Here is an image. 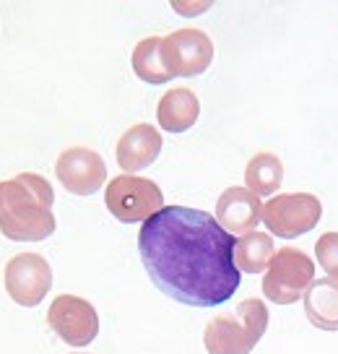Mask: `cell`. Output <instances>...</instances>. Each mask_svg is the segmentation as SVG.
Masks as SVG:
<instances>
[{"mask_svg": "<svg viewBox=\"0 0 338 354\" xmlns=\"http://www.w3.org/2000/svg\"><path fill=\"white\" fill-rule=\"evenodd\" d=\"M216 221L227 230V232L247 234L258 230L263 221V203L261 196H255L247 188H227L216 201Z\"/></svg>", "mask_w": 338, "mask_h": 354, "instance_id": "11", "label": "cell"}, {"mask_svg": "<svg viewBox=\"0 0 338 354\" xmlns=\"http://www.w3.org/2000/svg\"><path fill=\"white\" fill-rule=\"evenodd\" d=\"M55 190L42 175H21L0 183V232L13 243H42L55 232Z\"/></svg>", "mask_w": 338, "mask_h": 354, "instance_id": "2", "label": "cell"}, {"mask_svg": "<svg viewBox=\"0 0 338 354\" xmlns=\"http://www.w3.org/2000/svg\"><path fill=\"white\" fill-rule=\"evenodd\" d=\"M315 281V261L299 248H279L263 274V295L276 305H292L305 297Z\"/></svg>", "mask_w": 338, "mask_h": 354, "instance_id": "4", "label": "cell"}, {"mask_svg": "<svg viewBox=\"0 0 338 354\" xmlns=\"http://www.w3.org/2000/svg\"><path fill=\"white\" fill-rule=\"evenodd\" d=\"M268 328L263 299H242L237 313H224L206 323L203 346L208 354H250Z\"/></svg>", "mask_w": 338, "mask_h": 354, "instance_id": "3", "label": "cell"}, {"mask_svg": "<svg viewBox=\"0 0 338 354\" xmlns=\"http://www.w3.org/2000/svg\"><path fill=\"white\" fill-rule=\"evenodd\" d=\"M162 39L164 37H146L135 44L131 55L133 73L146 84H167L172 81V73L167 71L162 57Z\"/></svg>", "mask_w": 338, "mask_h": 354, "instance_id": "17", "label": "cell"}, {"mask_svg": "<svg viewBox=\"0 0 338 354\" xmlns=\"http://www.w3.org/2000/svg\"><path fill=\"white\" fill-rule=\"evenodd\" d=\"M47 323L68 346H88L99 333L97 308L76 295H57L47 308Z\"/></svg>", "mask_w": 338, "mask_h": 354, "instance_id": "8", "label": "cell"}, {"mask_svg": "<svg viewBox=\"0 0 338 354\" xmlns=\"http://www.w3.org/2000/svg\"><path fill=\"white\" fill-rule=\"evenodd\" d=\"M76 354H84V352H76Z\"/></svg>", "mask_w": 338, "mask_h": 354, "instance_id": "20", "label": "cell"}, {"mask_svg": "<svg viewBox=\"0 0 338 354\" xmlns=\"http://www.w3.org/2000/svg\"><path fill=\"white\" fill-rule=\"evenodd\" d=\"M317 263L323 266L328 277L338 279V232H326L315 243Z\"/></svg>", "mask_w": 338, "mask_h": 354, "instance_id": "18", "label": "cell"}, {"mask_svg": "<svg viewBox=\"0 0 338 354\" xmlns=\"http://www.w3.org/2000/svg\"><path fill=\"white\" fill-rule=\"evenodd\" d=\"M323 219V203L312 193H279L263 203V224L268 232L284 240H294L312 232Z\"/></svg>", "mask_w": 338, "mask_h": 354, "instance_id": "6", "label": "cell"}, {"mask_svg": "<svg viewBox=\"0 0 338 354\" xmlns=\"http://www.w3.org/2000/svg\"><path fill=\"white\" fill-rule=\"evenodd\" d=\"M284 183V162L271 151L255 154L245 167V188L255 196H273Z\"/></svg>", "mask_w": 338, "mask_h": 354, "instance_id": "16", "label": "cell"}, {"mask_svg": "<svg viewBox=\"0 0 338 354\" xmlns=\"http://www.w3.org/2000/svg\"><path fill=\"white\" fill-rule=\"evenodd\" d=\"M162 146V133L149 122H138L120 136L115 156H118L120 169H125V175H135L138 169H146L159 159Z\"/></svg>", "mask_w": 338, "mask_h": 354, "instance_id": "12", "label": "cell"}, {"mask_svg": "<svg viewBox=\"0 0 338 354\" xmlns=\"http://www.w3.org/2000/svg\"><path fill=\"white\" fill-rule=\"evenodd\" d=\"M104 203L118 221L135 224L151 219L153 214L164 209V193L149 177L118 175L104 188Z\"/></svg>", "mask_w": 338, "mask_h": 354, "instance_id": "5", "label": "cell"}, {"mask_svg": "<svg viewBox=\"0 0 338 354\" xmlns=\"http://www.w3.org/2000/svg\"><path fill=\"white\" fill-rule=\"evenodd\" d=\"M172 8H175L177 13H185V16H190V13H200L208 8V3H200V6H193V8H187V6H182V3H172Z\"/></svg>", "mask_w": 338, "mask_h": 354, "instance_id": "19", "label": "cell"}, {"mask_svg": "<svg viewBox=\"0 0 338 354\" xmlns=\"http://www.w3.org/2000/svg\"><path fill=\"white\" fill-rule=\"evenodd\" d=\"M273 255H276L273 237L265 232H258V230L240 234L237 243H234V263L240 268V274H265Z\"/></svg>", "mask_w": 338, "mask_h": 354, "instance_id": "15", "label": "cell"}, {"mask_svg": "<svg viewBox=\"0 0 338 354\" xmlns=\"http://www.w3.org/2000/svg\"><path fill=\"white\" fill-rule=\"evenodd\" d=\"M305 315L320 331H338V279L326 277L305 292Z\"/></svg>", "mask_w": 338, "mask_h": 354, "instance_id": "14", "label": "cell"}, {"mask_svg": "<svg viewBox=\"0 0 338 354\" xmlns=\"http://www.w3.org/2000/svg\"><path fill=\"white\" fill-rule=\"evenodd\" d=\"M234 243L216 216L187 206H164L138 232V253L153 287L190 308H216L234 297L242 281Z\"/></svg>", "mask_w": 338, "mask_h": 354, "instance_id": "1", "label": "cell"}, {"mask_svg": "<svg viewBox=\"0 0 338 354\" xmlns=\"http://www.w3.org/2000/svg\"><path fill=\"white\" fill-rule=\"evenodd\" d=\"M55 175L60 185L73 196H94L107 183V165L94 149L73 146L55 162Z\"/></svg>", "mask_w": 338, "mask_h": 354, "instance_id": "10", "label": "cell"}, {"mask_svg": "<svg viewBox=\"0 0 338 354\" xmlns=\"http://www.w3.org/2000/svg\"><path fill=\"white\" fill-rule=\"evenodd\" d=\"M3 284L21 308H37L53 289V268L39 253H16L3 268Z\"/></svg>", "mask_w": 338, "mask_h": 354, "instance_id": "7", "label": "cell"}, {"mask_svg": "<svg viewBox=\"0 0 338 354\" xmlns=\"http://www.w3.org/2000/svg\"><path fill=\"white\" fill-rule=\"evenodd\" d=\"M198 115H200V100L196 97L193 88L185 86L169 88L159 100V107H156L159 128H164L167 133L190 131L198 122Z\"/></svg>", "mask_w": 338, "mask_h": 354, "instance_id": "13", "label": "cell"}, {"mask_svg": "<svg viewBox=\"0 0 338 354\" xmlns=\"http://www.w3.org/2000/svg\"><path fill=\"white\" fill-rule=\"evenodd\" d=\"M162 57L172 78L200 76L214 63V42L206 32L193 29V26L177 29L162 39Z\"/></svg>", "mask_w": 338, "mask_h": 354, "instance_id": "9", "label": "cell"}]
</instances>
